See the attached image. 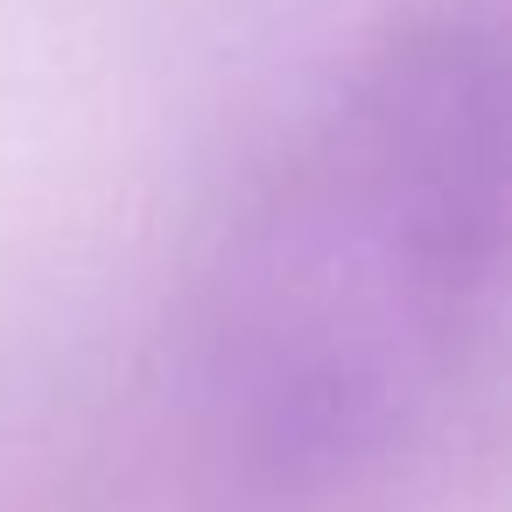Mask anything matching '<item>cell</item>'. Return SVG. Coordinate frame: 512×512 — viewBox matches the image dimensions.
Listing matches in <instances>:
<instances>
[{
    "instance_id": "cell-1",
    "label": "cell",
    "mask_w": 512,
    "mask_h": 512,
    "mask_svg": "<svg viewBox=\"0 0 512 512\" xmlns=\"http://www.w3.org/2000/svg\"><path fill=\"white\" fill-rule=\"evenodd\" d=\"M491 211V64L463 36H407L337 113L260 267L239 372L281 456L337 463L393 428L484 274Z\"/></svg>"
}]
</instances>
